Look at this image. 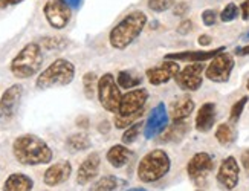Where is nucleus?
<instances>
[{
    "label": "nucleus",
    "mask_w": 249,
    "mask_h": 191,
    "mask_svg": "<svg viewBox=\"0 0 249 191\" xmlns=\"http://www.w3.org/2000/svg\"><path fill=\"white\" fill-rule=\"evenodd\" d=\"M240 16L245 22L249 20V0H245V2L240 5Z\"/></svg>",
    "instance_id": "obj_38"
},
{
    "label": "nucleus",
    "mask_w": 249,
    "mask_h": 191,
    "mask_svg": "<svg viewBox=\"0 0 249 191\" xmlns=\"http://www.w3.org/2000/svg\"><path fill=\"white\" fill-rule=\"evenodd\" d=\"M101 165V156L100 153H90L88 157L81 162L77 172V184L78 185H88L98 176Z\"/></svg>",
    "instance_id": "obj_17"
},
{
    "label": "nucleus",
    "mask_w": 249,
    "mask_h": 191,
    "mask_svg": "<svg viewBox=\"0 0 249 191\" xmlns=\"http://www.w3.org/2000/svg\"><path fill=\"white\" fill-rule=\"evenodd\" d=\"M148 8L155 13H165L175 5V0H147Z\"/></svg>",
    "instance_id": "obj_34"
},
{
    "label": "nucleus",
    "mask_w": 249,
    "mask_h": 191,
    "mask_svg": "<svg viewBox=\"0 0 249 191\" xmlns=\"http://www.w3.org/2000/svg\"><path fill=\"white\" fill-rule=\"evenodd\" d=\"M132 156H133V153L125 147V144H116L109 148V152L106 155V159L112 167L123 168L132 161Z\"/></svg>",
    "instance_id": "obj_21"
},
{
    "label": "nucleus",
    "mask_w": 249,
    "mask_h": 191,
    "mask_svg": "<svg viewBox=\"0 0 249 191\" xmlns=\"http://www.w3.org/2000/svg\"><path fill=\"white\" fill-rule=\"evenodd\" d=\"M197 191H200V190H197Z\"/></svg>",
    "instance_id": "obj_48"
},
{
    "label": "nucleus",
    "mask_w": 249,
    "mask_h": 191,
    "mask_svg": "<svg viewBox=\"0 0 249 191\" xmlns=\"http://www.w3.org/2000/svg\"><path fill=\"white\" fill-rule=\"evenodd\" d=\"M168 121H170V115L167 112L165 104L159 103L156 107L150 112L148 118L144 124V136L147 139H153V138L162 135L168 127Z\"/></svg>",
    "instance_id": "obj_12"
},
{
    "label": "nucleus",
    "mask_w": 249,
    "mask_h": 191,
    "mask_svg": "<svg viewBox=\"0 0 249 191\" xmlns=\"http://www.w3.org/2000/svg\"><path fill=\"white\" fill-rule=\"evenodd\" d=\"M176 31H178V34H180V35H187V34H190L191 31H193V22H191V20H188V18L182 20Z\"/></svg>",
    "instance_id": "obj_36"
},
{
    "label": "nucleus",
    "mask_w": 249,
    "mask_h": 191,
    "mask_svg": "<svg viewBox=\"0 0 249 191\" xmlns=\"http://www.w3.org/2000/svg\"><path fill=\"white\" fill-rule=\"evenodd\" d=\"M21 2H25V0H0V8H6V6H14V5H18Z\"/></svg>",
    "instance_id": "obj_41"
},
{
    "label": "nucleus",
    "mask_w": 249,
    "mask_h": 191,
    "mask_svg": "<svg viewBox=\"0 0 249 191\" xmlns=\"http://www.w3.org/2000/svg\"><path fill=\"white\" fill-rule=\"evenodd\" d=\"M34 180L25 173L9 174L3 184V191H32Z\"/></svg>",
    "instance_id": "obj_22"
},
{
    "label": "nucleus",
    "mask_w": 249,
    "mask_h": 191,
    "mask_svg": "<svg viewBox=\"0 0 249 191\" xmlns=\"http://www.w3.org/2000/svg\"><path fill=\"white\" fill-rule=\"evenodd\" d=\"M203 63H188L175 77L178 86L185 92H196L203 83Z\"/></svg>",
    "instance_id": "obj_11"
},
{
    "label": "nucleus",
    "mask_w": 249,
    "mask_h": 191,
    "mask_svg": "<svg viewBox=\"0 0 249 191\" xmlns=\"http://www.w3.org/2000/svg\"><path fill=\"white\" fill-rule=\"evenodd\" d=\"M211 41H213V38L210 37V35H207V34H203V35H200L199 38H197V43L200 45V46H210L211 45Z\"/></svg>",
    "instance_id": "obj_40"
},
{
    "label": "nucleus",
    "mask_w": 249,
    "mask_h": 191,
    "mask_svg": "<svg viewBox=\"0 0 249 191\" xmlns=\"http://www.w3.org/2000/svg\"><path fill=\"white\" fill-rule=\"evenodd\" d=\"M226 48L220 46L217 49L211 51H183V52H171V54L165 55V60L173 61H187V63H203V61H211L215 55H219Z\"/></svg>",
    "instance_id": "obj_18"
},
{
    "label": "nucleus",
    "mask_w": 249,
    "mask_h": 191,
    "mask_svg": "<svg viewBox=\"0 0 249 191\" xmlns=\"http://www.w3.org/2000/svg\"><path fill=\"white\" fill-rule=\"evenodd\" d=\"M127 191H147L145 188H130V190H127Z\"/></svg>",
    "instance_id": "obj_46"
},
{
    "label": "nucleus",
    "mask_w": 249,
    "mask_h": 191,
    "mask_svg": "<svg viewBox=\"0 0 249 191\" xmlns=\"http://www.w3.org/2000/svg\"><path fill=\"white\" fill-rule=\"evenodd\" d=\"M240 14V8L237 6L235 3H228L220 13V20L223 23H228V22H232Z\"/></svg>",
    "instance_id": "obj_33"
},
{
    "label": "nucleus",
    "mask_w": 249,
    "mask_h": 191,
    "mask_svg": "<svg viewBox=\"0 0 249 191\" xmlns=\"http://www.w3.org/2000/svg\"><path fill=\"white\" fill-rule=\"evenodd\" d=\"M66 145L71 152L77 153V152H84V150H88V148H90L92 141L86 133H72L68 136Z\"/></svg>",
    "instance_id": "obj_25"
},
{
    "label": "nucleus",
    "mask_w": 249,
    "mask_h": 191,
    "mask_svg": "<svg viewBox=\"0 0 249 191\" xmlns=\"http://www.w3.org/2000/svg\"><path fill=\"white\" fill-rule=\"evenodd\" d=\"M188 11H190V6L187 2H179L175 5V8H173V14L178 17H183L185 14H188Z\"/></svg>",
    "instance_id": "obj_37"
},
{
    "label": "nucleus",
    "mask_w": 249,
    "mask_h": 191,
    "mask_svg": "<svg viewBox=\"0 0 249 191\" xmlns=\"http://www.w3.org/2000/svg\"><path fill=\"white\" fill-rule=\"evenodd\" d=\"M141 130H144V125H142V122H139V121L132 124L130 127H127L124 135H123V144H125V145L133 144L138 139Z\"/></svg>",
    "instance_id": "obj_30"
},
{
    "label": "nucleus",
    "mask_w": 249,
    "mask_h": 191,
    "mask_svg": "<svg viewBox=\"0 0 249 191\" xmlns=\"http://www.w3.org/2000/svg\"><path fill=\"white\" fill-rule=\"evenodd\" d=\"M202 22L205 26H214L217 22V13L214 9H205L202 13Z\"/></svg>",
    "instance_id": "obj_35"
},
{
    "label": "nucleus",
    "mask_w": 249,
    "mask_h": 191,
    "mask_svg": "<svg viewBox=\"0 0 249 191\" xmlns=\"http://www.w3.org/2000/svg\"><path fill=\"white\" fill-rule=\"evenodd\" d=\"M234 66H235L234 57L223 51L211 60L208 68L205 69V77L213 83H228Z\"/></svg>",
    "instance_id": "obj_7"
},
{
    "label": "nucleus",
    "mask_w": 249,
    "mask_h": 191,
    "mask_svg": "<svg viewBox=\"0 0 249 191\" xmlns=\"http://www.w3.org/2000/svg\"><path fill=\"white\" fill-rule=\"evenodd\" d=\"M125 187V180L116 176H103L92 185L90 191H121Z\"/></svg>",
    "instance_id": "obj_24"
},
{
    "label": "nucleus",
    "mask_w": 249,
    "mask_h": 191,
    "mask_svg": "<svg viewBox=\"0 0 249 191\" xmlns=\"http://www.w3.org/2000/svg\"><path fill=\"white\" fill-rule=\"evenodd\" d=\"M147 25V16L142 11L127 14L109 34V43L113 49L124 51L141 35Z\"/></svg>",
    "instance_id": "obj_2"
},
{
    "label": "nucleus",
    "mask_w": 249,
    "mask_h": 191,
    "mask_svg": "<svg viewBox=\"0 0 249 191\" xmlns=\"http://www.w3.org/2000/svg\"><path fill=\"white\" fill-rule=\"evenodd\" d=\"M246 89L249 90V80H248V83H246Z\"/></svg>",
    "instance_id": "obj_47"
},
{
    "label": "nucleus",
    "mask_w": 249,
    "mask_h": 191,
    "mask_svg": "<svg viewBox=\"0 0 249 191\" xmlns=\"http://www.w3.org/2000/svg\"><path fill=\"white\" fill-rule=\"evenodd\" d=\"M188 132V124L185 121L173 122L170 127H167L164 135L160 136L162 142H179Z\"/></svg>",
    "instance_id": "obj_23"
},
{
    "label": "nucleus",
    "mask_w": 249,
    "mask_h": 191,
    "mask_svg": "<svg viewBox=\"0 0 249 191\" xmlns=\"http://www.w3.org/2000/svg\"><path fill=\"white\" fill-rule=\"evenodd\" d=\"M43 65V48L40 43H28L11 60L9 70L18 80H28L37 75Z\"/></svg>",
    "instance_id": "obj_3"
},
{
    "label": "nucleus",
    "mask_w": 249,
    "mask_h": 191,
    "mask_svg": "<svg viewBox=\"0 0 249 191\" xmlns=\"http://www.w3.org/2000/svg\"><path fill=\"white\" fill-rule=\"evenodd\" d=\"M48 23L53 29H64L72 18V8L64 0H48L43 6Z\"/></svg>",
    "instance_id": "obj_8"
},
{
    "label": "nucleus",
    "mask_w": 249,
    "mask_h": 191,
    "mask_svg": "<svg viewBox=\"0 0 249 191\" xmlns=\"http://www.w3.org/2000/svg\"><path fill=\"white\" fill-rule=\"evenodd\" d=\"M194 104L193 98L188 97V95H183V97L176 98L170 105V118L173 122L178 121H185L188 116H191V113L194 112Z\"/></svg>",
    "instance_id": "obj_19"
},
{
    "label": "nucleus",
    "mask_w": 249,
    "mask_h": 191,
    "mask_svg": "<svg viewBox=\"0 0 249 191\" xmlns=\"http://www.w3.org/2000/svg\"><path fill=\"white\" fill-rule=\"evenodd\" d=\"M13 155L18 164L26 167L49 164L53 159V152L48 142L32 133L16 138L13 142Z\"/></svg>",
    "instance_id": "obj_1"
},
{
    "label": "nucleus",
    "mask_w": 249,
    "mask_h": 191,
    "mask_svg": "<svg viewBox=\"0 0 249 191\" xmlns=\"http://www.w3.org/2000/svg\"><path fill=\"white\" fill-rule=\"evenodd\" d=\"M144 115V110L142 112H139V113H135V115H130V116H120V115H115V127L116 129H127V127H130L132 124L138 122L141 116Z\"/></svg>",
    "instance_id": "obj_31"
},
{
    "label": "nucleus",
    "mask_w": 249,
    "mask_h": 191,
    "mask_svg": "<svg viewBox=\"0 0 249 191\" xmlns=\"http://www.w3.org/2000/svg\"><path fill=\"white\" fill-rule=\"evenodd\" d=\"M98 130H100L101 133H109V132H110V122H109V121H103V122L100 124V127H98Z\"/></svg>",
    "instance_id": "obj_43"
},
{
    "label": "nucleus",
    "mask_w": 249,
    "mask_h": 191,
    "mask_svg": "<svg viewBox=\"0 0 249 191\" xmlns=\"http://www.w3.org/2000/svg\"><path fill=\"white\" fill-rule=\"evenodd\" d=\"M72 174V164L69 161H60L46 168L43 174V182L48 187H58L68 182Z\"/></svg>",
    "instance_id": "obj_16"
},
{
    "label": "nucleus",
    "mask_w": 249,
    "mask_h": 191,
    "mask_svg": "<svg viewBox=\"0 0 249 191\" xmlns=\"http://www.w3.org/2000/svg\"><path fill=\"white\" fill-rule=\"evenodd\" d=\"M171 168V159L168 153L162 148H155L148 152L138 165V177L144 184L158 182L162 177H165Z\"/></svg>",
    "instance_id": "obj_4"
},
{
    "label": "nucleus",
    "mask_w": 249,
    "mask_h": 191,
    "mask_svg": "<svg viewBox=\"0 0 249 191\" xmlns=\"http://www.w3.org/2000/svg\"><path fill=\"white\" fill-rule=\"evenodd\" d=\"M98 77H96L95 72H86L84 77H83V90L86 98L92 100L93 95L96 92V87H98Z\"/></svg>",
    "instance_id": "obj_28"
},
{
    "label": "nucleus",
    "mask_w": 249,
    "mask_h": 191,
    "mask_svg": "<svg viewBox=\"0 0 249 191\" xmlns=\"http://www.w3.org/2000/svg\"><path fill=\"white\" fill-rule=\"evenodd\" d=\"M75 78L73 63L66 58H57L51 65L38 73L36 80V86L40 90H46L52 87L69 86Z\"/></svg>",
    "instance_id": "obj_5"
},
{
    "label": "nucleus",
    "mask_w": 249,
    "mask_h": 191,
    "mask_svg": "<svg viewBox=\"0 0 249 191\" xmlns=\"http://www.w3.org/2000/svg\"><path fill=\"white\" fill-rule=\"evenodd\" d=\"M217 182L220 187L225 190L232 191L237 185H239V179H240V165L237 162V159L234 156L225 157L217 172Z\"/></svg>",
    "instance_id": "obj_14"
},
{
    "label": "nucleus",
    "mask_w": 249,
    "mask_h": 191,
    "mask_svg": "<svg viewBox=\"0 0 249 191\" xmlns=\"http://www.w3.org/2000/svg\"><path fill=\"white\" fill-rule=\"evenodd\" d=\"M242 165L245 168V172L249 174V148H246V150L242 153Z\"/></svg>",
    "instance_id": "obj_39"
},
{
    "label": "nucleus",
    "mask_w": 249,
    "mask_h": 191,
    "mask_svg": "<svg viewBox=\"0 0 249 191\" xmlns=\"http://www.w3.org/2000/svg\"><path fill=\"white\" fill-rule=\"evenodd\" d=\"M179 70H180V68H179L178 61L165 60L160 66L151 68L145 73H147V78H148L150 84H153V86H160V84H165L170 80L175 78L179 73Z\"/></svg>",
    "instance_id": "obj_15"
},
{
    "label": "nucleus",
    "mask_w": 249,
    "mask_h": 191,
    "mask_svg": "<svg viewBox=\"0 0 249 191\" xmlns=\"http://www.w3.org/2000/svg\"><path fill=\"white\" fill-rule=\"evenodd\" d=\"M116 83H118V86L123 89H135L136 86H139V84L142 83V77H139L130 70H121L118 73Z\"/></svg>",
    "instance_id": "obj_26"
},
{
    "label": "nucleus",
    "mask_w": 249,
    "mask_h": 191,
    "mask_svg": "<svg viewBox=\"0 0 249 191\" xmlns=\"http://www.w3.org/2000/svg\"><path fill=\"white\" fill-rule=\"evenodd\" d=\"M77 125L83 127V129H88V127H89V120L86 118V116H81V118L77 120Z\"/></svg>",
    "instance_id": "obj_44"
},
{
    "label": "nucleus",
    "mask_w": 249,
    "mask_h": 191,
    "mask_svg": "<svg viewBox=\"0 0 249 191\" xmlns=\"http://www.w3.org/2000/svg\"><path fill=\"white\" fill-rule=\"evenodd\" d=\"M96 93H98L100 104L103 105L104 110L118 113L123 95L120 92V87H118V83L113 77V73H104V75L98 80Z\"/></svg>",
    "instance_id": "obj_6"
},
{
    "label": "nucleus",
    "mask_w": 249,
    "mask_h": 191,
    "mask_svg": "<svg viewBox=\"0 0 249 191\" xmlns=\"http://www.w3.org/2000/svg\"><path fill=\"white\" fill-rule=\"evenodd\" d=\"M215 124V104L214 103H205L202 104L197 115H196V121H194V125H196V130L200 133H208Z\"/></svg>",
    "instance_id": "obj_20"
},
{
    "label": "nucleus",
    "mask_w": 249,
    "mask_h": 191,
    "mask_svg": "<svg viewBox=\"0 0 249 191\" xmlns=\"http://www.w3.org/2000/svg\"><path fill=\"white\" fill-rule=\"evenodd\" d=\"M235 55H240V57L249 55V45H246V46H243V48H237V49H235Z\"/></svg>",
    "instance_id": "obj_42"
},
{
    "label": "nucleus",
    "mask_w": 249,
    "mask_h": 191,
    "mask_svg": "<svg viewBox=\"0 0 249 191\" xmlns=\"http://www.w3.org/2000/svg\"><path fill=\"white\" fill-rule=\"evenodd\" d=\"M214 168V161L213 156L208 155L207 152H199L194 155L187 165V173L188 177L194 182V185H203L207 182L210 173Z\"/></svg>",
    "instance_id": "obj_9"
},
{
    "label": "nucleus",
    "mask_w": 249,
    "mask_h": 191,
    "mask_svg": "<svg viewBox=\"0 0 249 191\" xmlns=\"http://www.w3.org/2000/svg\"><path fill=\"white\" fill-rule=\"evenodd\" d=\"M72 9H78L80 8V5H81V0H64Z\"/></svg>",
    "instance_id": "obj_45"
},
{
    "label": "nucleus",
    "mask_w": 249,
    "mask_h": 191,
    "mask_svg": "<svg viewBox=\"0 0 249 191\" xmlns=\"http://www.w3.org/2000/svg\"><path fill=\"white\" fill-rule=\"evenodd\" d=\"M69 45V41L63 37H51V35H46L40 40V46L45 48L48 51H63Z\"/></svg>",
    "instance_id": "obj_29"
},
{
    "label": "nucleus",
    "mask_w": 249,
    "mask_h": 191,
    "mask_svg": "<svg viewBox=\"0 0 249 191\" xmlns=\"http://www.w3.org/2000/svg\"><path fill=\"white\" fill-rule=\"evenodd\" d=\"M23 92L25 89L21 84H13L2 93L0 97V121L8 122L17 115Z\"/></svg>",
    "instance_id": "obj_10"
},
{
    "label": "nucleus",
    "mask_w": 249,
    "mask_h": 191,
    "mask_svg": "<svg viewBox=\"0 0 249 191\" xmlns=\"http://www.w3.org/2000/svg\"><path fill=\"white\" fill-rule=\"evenodd\" d=\"M249 103V98L248 97H242L239 101H235L232 104V107H231V112H230V122L231 124H235V122H239L240 120V116L246 107V104Z\"/></svg>",
    "instance_id": "obj_32"
},
{
    "label": "nucleus",
    "mask_w": 249,
    "mask_h": 191,
    "mask_svg": "<svg viewBox=\"0 0 249 191\" xmlns=\"http://www.w3.org/2000/svg\"><path fill=\"white\" fill-rule=\"evenodd\" d=\"M147 100H148V90L147 89H144V87L132 89L125 95H123L121 103H120V109H118V113H115V115L130 116V115L142 112L145 107Z\"/></svg>",
    "instance_id": "obj_13"
},
{
    "label": "nucleus",
    "mask_w": 249,
    "mask_h": 191,
    "mask_svg": "<svg viewBox=\"0 0 249 191\" xmlns=\"http://www.w3.org/2000/svg\"><path fill=\"white\" fill-rule=\"evenodd\" d=\"M215 139H217V142H220L222 145H231L235 139V135H234V130L230 124H219L217 129H215Z\"/></svg>",
    "instance_id": "obj_27"
}]
</instances>
